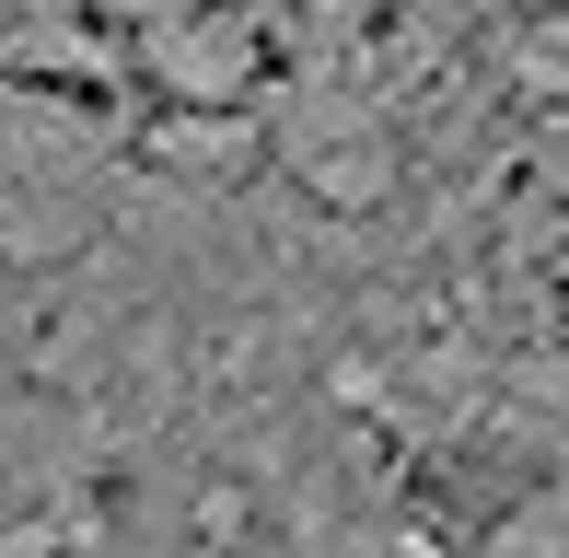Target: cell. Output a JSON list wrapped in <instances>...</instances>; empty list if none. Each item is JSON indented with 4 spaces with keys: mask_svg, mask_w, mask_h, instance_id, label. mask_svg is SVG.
I'll return each instance as SVG.
<instances>
[{
    "mask_svg": "<svg viewBox=\"0 0 569 558\" xmlns=\"http://www.w3.org/2000/svg\"><path fill=\"white\" fill-rule=\"evenodd\" d=\"M140 82L174 106H256L268 93V12L256 0H187L140 23Z\"/></svg>",
    "mask_w": 569,
    "mask_h": 558,
    "instance_id": "1",
    "label": "cell"
},
{
    "mask_svg": "<svg viewBox=\"0 0 569 558\" xmlns=\"http://www.w3.org/2000/svg\"><path fill=\"white\" fill-rule=\"evenodd\" d=\"M279 151H291L326 198H372L383 187V140H372L360 106H291V117H279Z\"/></svg>",
    "mask_w": 569,
    "mask_h": 558,
    "instance_id": "2",
    "label": "cell"
},
{
    "mask_svg": "<svg viewBox=\"0 0 569 558\" xmlns=\"http://www.w3.org/2000/svg\"><path fill=\"white\" fill-rule=\"evenodd\" d=\"M523 82H535V93H558V106H569V12H558V23H535V36H523Z\"/></svg>",
    "mask_w": 569,
    "mask_h": 558,
    "instance_id": "3",
    "label": "cell"
},
{
    "mask_svg": "<svg viewBox=\"0 0 569 558\" xmlns=\"http://www.w3.org/2000/svg\"><path fill=\"white\" fill-rule=\"evenodd\" d=\"M93 12H117V23H163V12H187V0H93Z\"/></svg>",
    "mask_w": 569,
    "mask_h": 558,
    "instance_id": "4",
    "label": "cell"
}]
</instances>
